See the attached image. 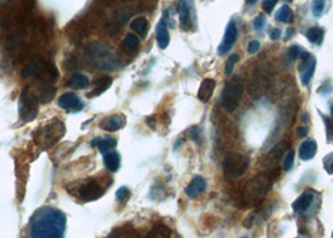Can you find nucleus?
Instances as JSON below:
<instances>
[{"instance_id": "5701e85b", "label": "nucleus", "mask_w": 333, "mask_h": 238, "mask_svg": "<svg viewBox=\"0 0 333 238\" xmlns=\"http://www.w3.org/2000/svg\"><path fill=\"white\" fill-rule=\"evenodd\" d=\"M104 164H105L106 170L109 172H117L119 170V166H121V155L117 152H113V151L105 153Z\"/></svg>"}, {"instance_id": "473e14b6", "label": "nucleus", "mask_w": 333, "mask_h": 238, "mask_svg": "<svg viewBox=\"0 0 333 238\" xmlns=\"http://www.w3.org/2000/svg\"><path fill=\"white\" fill-rule=\"evenodd\" d=\"M239 61V55L238 54H233L232 57L229 58L227 61V64H226V74L230 75L233 73V68H234V64Z\"/></svg>"}, {"instance_id": "bb28decb", "label": "nucleus", "mask_w": 333, "mask_h": 238, "mask_svg": "<svg viewBox=\"0 0 333 238\" xmlns=\"http://www.w3.org/2000/svg\"><path fill=\"white\" fill-rule=\"evenodd\" d=\"M274 18H276L277 22H279V23H285V24H291L293 21H294V15H293L292 9H291L288 5L281 6V9H278V12H277L276 15H274Z\"/></svg>"}, {"instance_id": "4be33fe9", "label": "nucleus", "mask_w": 333, "mask_h": 238, "mask_svg": "<svg viewBox=\"0 0 333 238\" xmlns=\"http://www.w3.org/2000/svg\"><path fill=\"white\" fill-rule=\"evenodd\" d=\"M113 79L110 77H102L98 78V81L95 82V88L93 89L92 93H88L86 97H97V95H101L105 92L106 89H109V87L112 86Z\"/></svg>"}, {"instance_id": "6ab92c4d", "label": "nucleus", "mask_w": 333, "mask_h": 238, "mask_svg": "<svg viewBox=\"0 0 333 238\" xmlns=\"http://www.w3.org/2000/svg\"><path fill=\"white\" fill-rule=\"evenodd\" d=\"M169 33H168V26H166V22L162 19L157 25V44H158L159 49H166L169 45Z\"/></svg>"}, {"instance_id": "c03bdc74", "label": "nucleus", "mask_w": 333, "mask_h": 238, "mask_svg": "<svg viewBox=\"0 0 333 238\" xmlns=\"http://www.w3.org/2000/svg\"><path fill=\"white\" fill-rule=\"evenodd\" d=\"M327 170H328V173H330V174H333V162H332V164L328 167Z\"/></svg>"}, {"instance_id": "423d86ee", "label": "nucleus", "mask_w": 333, "mask_h": 238, "mask_svg": "<svg viewBox=\"0 0 333 238\" xmlns=\"http://www.w3.org/2000/svg\"><path fill=\"white\" fill-rule=\"evenodd\" d=\"M248 166H250V159L247 155L241 153H229L224 158L223 172L228 178L236 179L246 173Z\"/></svg>"}, {"instance_id": "49530a36", "label": "nucleus", "mask_w": 333, "mask_h": 238, "mask_svg": "<svg viewBox=\"0 0 333 238\" xmlns=\"http://www.w3.org/2000/svg\"><path fill=\"white\" fill-rule=\"evenodd\" d=\"M332 238H333V232H332Z\"/></svg>"}, {"instance_id": "37998d69", "label": "nucleus", "mask_w": 333, "mask_h": 238, "mask_svg": "<svg viewBox=\"0 0 333 238\" xmlns=\"http://www.w3.org/2000/svg\"><path fill=\"white\" fill-rule=\"evenodd\" d=\"M258 0H246V3L248 4V5H253V4H256Z\"/></svg>"}, {"instance_id": "2f4dec72", "label": "nucleus", "mask_w": 333, "mask_h": 238, "mask_svg": "<svg viewBox=\"0 0 333 238\" xmlns=\"http://www.w3.org/2000/svg\"><path fill=\"white\" fill-rule=\"evenodd\" d=\"M293 166H294V151H290L288 154L286 155L285 161H283V170L286 172H290Z\"/></svg>"}, {"instance_id": "7c9ffc66", "label": "nucleus", "mask_w": 333, "mask_h": 238, "mask_svg": "<svg viewBox=\"0 0 333 238\" xmlns=\"http://www.w3.org/2000/svg\"><path fill=\"white\" fill-rule=\"evenodd\" d=\"M325 13V0H313L312 14L316 18H321Z\"/></svg>"}, {"instance_id": "ddd939ff", "label": "nucleus", "mask_w": 333, "mask_h": 238, "mask_svg": "<svg viewBox=\"0 0 333 238\" xmlns=\"http://www.w3.org/2000/svg\"><path fill=\"white\" fill-rule=\"evenodd\" d=\"M102 193L103 192H102L101 186H99L94 179L84 183L83 186L79 187V190H78V195H79V197H81L82 199H84V201H95L97 198L101 197Z\"/></svg>"}, {"instance_id": "9b49d317", "label": "nucleus", "mask_w": 333, "mask_h": 238, "mask_svg": "<svg viewBox=\"0 0 333 238\" xmlns=\"http://www.w3.org/2000/svg\"><path fill=\"white\" fill-rule=\"evenodd\" d=\"M288 150H290V143L287 141L279 142L267 153V155L264 158V166L270 167V168L276 167Z\"/></svg>"}, {"instance_id": "f8f14e48", "label": "nucleus", "mask_w": 333, "mask_h": 238, "mask_svg": "<svg viewBox=\"0 0 333 238\" xmlns=\"http://www.w3.org/2000/svg\"><path fill=\"white\" fill-rule=\"evenodd\" d=\"M316 192L313 191H306L303 195H299L296 201L292 203L293 211L297 213V215H305L308 212L312 204L314 203V199H316Z\"/></svg>"}, {"instance_id": "f704fd0d", "label": "nucleus", "mask_w": 333, "mask_h": 238, "mask_svg": "<svg viewBox=\"0 0 333 238\" xmlns=\"http://www.w3.org/2000/svg\"><path fill=\"white\" fill-rule=\"evenodd\" d=\"M303 52H305V50H303L301 46L293 45V46H291L290 50H288V55H290L291 59H293V61H294V59H297L298 57H301L302 53Z\"/></svg>"}, {"instance_id": "c756f323", "label": "nucleus", "mask_w": 333, "mask_h": 238, "mask_svg": "<svg viewBox=\"0 0 333 238\" xmlns=\"http://www.w3.org/2000/svg\"><path fill=\"white\" fill-rule=\"evenodd\" d=\"M41 72H42V65H39V64H30V65H28L26 68L23 69V72H21V77L26 79V78H29V77H33V75H38Z\"/></svg>"}, {"instance_id": "412c9836", "label": "nucleus", "mask_w": 333, "mask_h": 238, "mask_svg": "<svg viewBox=\"0 0 333 238\" xmlns=\"http://www.w3.org/2000/svg\"><path fill=\"white\" fill-rule=\"evenodd\" d=\"M92 146H97L101 153H108L115 148L117 146V141L114 138H94V141L92 142Z\"/></svg>"}, {"instance_id": "a18cd8bd", "label": "nucleus", "mask_w": 333, "mask_h": 238, "mask_svg": "<svg viewBox=\"0 0 333 238\" xmlns=\"http://www.w3.org/2000/svg\"><path fill=\"white\" fill-rule=\"evenodd\" d=\"M331 117H332V119H333V104L331 106Z\"/></svg>"}, {"instance_id": "dca6fc26", "label": "nucleus", "mask_w": 333, "mask_h": 238, "mask_svg": "<svg viewBox=\"0 0 333 238\" xmlns=\"http://www.w3.org/2000/svg\"><path fill=\"white\" fill-rule=\"evenodd\" d=\"M125 123V117L123 114H114L112 117L106 118L105 121L101 124V128L104 130H108V132H115V130L124 128Z\"/></svg>"}, {"instance_id": "f3484780", "label": "nucleus", "mask_w": 333, "mask_h": 238, "mask_svg": "<svg viewBox=\"0 0 333 238\" xmlns=\"http://www.w3.org/2000/svg\"><path fill=\"white\" fill-rule=\"evenodd\" d=\"M214 88H215L214 79H212V78H207V79H204V81L202 82L201 87H199V90H198L199 99H201L202 102H204V103H207L210 98H212L213 92H214Z\"/></svg>"}, {"instance_id": "0eeeda50", "label": "nucleus", "mask_w": 333, "mask_h": 238, "mask_svg": "<svg viewBox=\"0 0 333 238\" xmlns=\"http://www.w3.org/2000/svg\"><path fill=\"white\" fill-rule=\"evenodd\" d=\"M19 114L25 122L34 121L38 115V101L34 93L25 89L19 99Z\"/></svg>"}, {"instance_id": "9d476101", "label": "nucleus", "mask_w": 333, "mask_h": 238, "mask_svg": "<svg viewBox=\"0 0 333 238\" xmlns=\"http://www.w3.org/2000/svg\"><path fill=\"white\" fill-rule=\"evenodd\" d=\"M194 8V1L193 0H179L178 1V14L181 26L183 30H189L193 25L192 12Z\"/></svg>"}, {"instance_id": "1a4fd4ad", "label": "nucleus", "mask_w": 333, "mask_h": 238, "mask_svg": "<svg viewBox=\"0 0 333 238\" xmlns=\"http://www.w3.org/2000/svg\"><path fill=\"white\" fill-rule=\"evenodd\" d=\"M302 64L299 66L301 69V83L305 87L310 84L313 74H314V69H316V59L314 57L307 52H303L301 55Z\"/></svg>"}, {"instance_id": "58836bf2", "label": "nucleus", "mask_w": 333, "mask_h": 238, "mask_svg": "<svg viewBox=\"0 0 333 238\" xmlns=\"http://www.w3.org/2000/svg\"><path fill=\"white\" fill-rule=\"evenodd\" d=\"M266 25V18L263 15H258V17L253 21V26L257 29V30H262Z\"/></svg>"}, {"instance_id": "39448f33", "label": "nucleus", "mask_w": 333, "mask_h": 238, "mask_svg": "<svg viewBox=\"0 0 333 238\" xmlns=\"http://www.w3.org/2000/svg\"><path fill=\"white\" fill-rule=\"evenodd\" d=\"M64 133H65L64 124L59 121H54L49 123L48 126L41 128V130H38L34 133V139L39 146L48 148V147L57 143L63 137Z\"/></svg>"}, {"instance_id": "de8ad7c7", "label": "nucleus", "mask_w": 333, "mask_h": 238, "mask_svg": "<svg viewBox=\"0 0 333 238\" xmlns=\"http://www.w3.org/2000/svg\"><path fill=\"white\" fill-rule=\"evenodd\" d=\"M243 238H248V237H243Z\"/></svg>"}, {"instance_id": "72a5a7b5", "label": "nucleus", "mask_w": 333, "mask_h": 238, "mask_svg": "<svg viewBox=\"0 0 333 238\" xmlns=\"http://www.w3.org/2000/svg\"><path fill=\"white\" fill-rule=\"evenodd\" d=\"M189 133H190V138H192V141L199 146V144L202 143V134H201V130H199V127H193Z\"/></svg>"}, {"instance_id": "c9c22d12", "label": "nucleus", "mask_w": 333, "mask_h": 238, "mask_svg": "<svg viewBox=\"0 0 333 238\" xmlns=\"http://www.w3.org/2000/svg\"><path fill=\"white\" fill-rule=\"evenodd\" d=\"M129 195H130V192L126 187H121V188L117 191V198H118V201H121V202H125L126 199L129 198Z\"/></svg>"}, {"instance_id": "4468645a", "label": "nucleus", "mask_w": 333, "mask_h": 238, "mask_svg": "<svg viewBox=\"0 0 333 238\" xmlns=\"http://www.w3.org/2000/svg\"><path fill=\"white\" fill-rule=\"evenodd\" d=\"M58 106L65 110H72V112H78L83 109V103L74 93H64L63 95H61L58 99Z\"/></svg>"}, {"instance_id": "7ed1b4c3", "label": "nucleus", "mask_w": 333, "mask_h": 238, "mask_svg": "<svg viewBox=\"0 0 333 238\" xmlns=\"http://www.w3.org/2000/svg\"><path fill=\"white\" fill-rule=\"evenodd\" d=\"M272 177L268 173H262L252 178L243 191V201L247 206H257L270 192Z\"/></svg>"}, {"instance_id": "e433bc0d", "label": "nucleus", "mask_w": 333, "mask_h": 238, "mask_svg": "<svg viewBox=\"0 0 333 238\" xmlns=\"http://www.w3.org/2000/svg\"><path fill=\"white\" fill-rule=\"evenodd\" d=\"M277 3H278V0H263L262 8L264 9V12L270 14V13H272L273 8L277 5Z\"/></svg>"}, {"instance_id": "aec40b11", "label": "nucleus", "mask_w": 333, "mask_h": 238, "mask_svg": "<svg viewBox=\"0 0 333 238\" xmlns=\"http://www.w3.org/2000/svg\"><path fill=\"white\" fill-rule=\"evenodd\" d=\"M55 93H57L55 88L49 86H43L37 89L34 95L37 98L38 103H48V102L53 101V98L55 97Z\"/></svg>"}, {"instance_id": "2eb2a0df", "label": "nucleus", "mask_w": 333, "mask_h": 238, "mask_svg": "<svg viewBox=\"0 0 333 238\" xmlns=\"http://www.w3.org/2000/svg\"><path fill=\"white\" fill-rule=\"evenodd\" d=\"M206 187H207V182L201 175H197L192 179V182L189 183V186L186 188V195L190 198V199H194V198L198 197L201 193H203L206 191Z\"/></svg>"}, {"instance_id": "4c0bfd02", "label": "nucleus", "mask_w": 333, "mask_h": 238, "mask_svg": "<svg viewBox=\"0 0 333 238\" xmlns=\"http://www.w3.org/2000/svg\"><path fill=\"white\" fill-rule=\"evenodd\" d=\"M323 122H325L326 124V133H327V138H328V142H333V123H331L330 121H328V118L325 117L323 115Z\"/></svg>"}, {"instance_id": "ea45409f", "label": "nucleus", "mask_w": 333, "mask_h": 238, "mask_svg": "<svg viewBox=\"0 0 333 238\" xmlns=\"http://www.w3.org/2000/svg\"><path fill=\"white\" fill-rule=\"evenodd\" d=\"M259 49H261V43H259L258 41H252L250 43V45H248V52H250V54H256Z\"/></svg>"}, {"instance_id": "f03ea898", "label": "nucleus", "mask_w": 333, "mask_h": 238, "mask_svg": "<svg viewBox=\"0 0 333 238\" xmlns=\"http://www.w3.org/2000/svg\"><path fill=\"white\" fill-rule=\"evenodd\" d=\"M84 57L88 64L98 70H114L121 64L115 49L102 42L90 43L85 48Z\"/></svg>"}, {"instance_id": "20e7f679", "label": "nucleus", "mask_w": 333, "mask_h": 238, "mask_svg": "<svg viewBox=\"0 0 333 238\" xmlns=\"http://www.w3.org/2000/svg\"><path fill=\"white\" fill-rule=\"evenodd\" d=\"M243 90L244 87L241 77L236 75V77L230 78L229 81L226 83V86H224L221 94V104L224 110L234 112L238 108L239 103H241L242 95H243Z\"/></svg>"}, {"instance_id": "a19ab883", "label": "nucleus", "mask_w": 333, "mask_h": 238, "mask_svg": "<svg viewBox=\"0 0 333 238\" xmlns=\"http://www.w3.org/2000/svg\"><path fill=\"white\" fill-rule=\"evenodd\" d=\"M281 35H282V30L278 28H274L272 32L270 33V37L272 41H278L279 38H281Z\"/></svg>"}, {"instance_id": "6e6552de", "label": "nucleus", "mask_w": 333, "mask_h": 238, "mask_svg": "<svg viewBox=\"0 0 333 238\" xmlns=\"http://www.w3.org/2000/svg\"><path fill=\"white\" fill-rule=\"evenodd\" d=\"M237 37H238V29L234 22H229L226 28V33L223 35V39H222V43L218 46V54L219 55H226L229 52L232 46L234 45L237 41Z\"/></svg>"}, {"instance_id": "393cba45", "label": "nucleus", "mask_w": 333, "mask_h": 238, "mask_svg": "<svg viewBox=\"0 0 333 238\" xmlns=\"http://www.w3.org/2000/svg\"><path fill=\"white\" fill-rule=\"evenodd\" d=\"M306 38H307L310 43L321 45L322 42H323V38H325V30H323V28H319V26H312L306 33Z\"/></svg>"}, {"instance_id": "c85d7f7f", "label": "nucleus", "mask_w": 333, "mask_h": 238, "mask_svg": "<svg viewBox=\"0 0 333 238\" xmlns=\"http://www.w3.org/2000/svg\"><path fill=\"white\" fill-rule=\"evenodd\" d=\"M139 43H141V42H139V38L135 34H132V33L126 34L123 41L124 48L126 49H137L139 46Z\"/></svg>"}, {"instance_id": "cd10ccee", "label": "nucleus", "mask_w": 333, "mask_h": 238, "mask_svg": "<svg viewBox=\"0 0 333 238\" xmlns=\"http://www.w3.org/2000/svg\"><path fill=\"white\" fill-rule=\"evenodd\" d=\"M146 238H172V232L166 226L159 224L150 231Z\"/></svg>"}, {"instance_id": "a878e982", "label": "nucleus", "mask_w": 333, "mask_h": 238, "mask_svg": "<svg viewBox=\"0 0 333 238\" xmlns=\"http://www.w3.org/2000/svg\"><path fill=\"white\" fill-rule=\"evenodd\" d=\"M68 86L75 89H85L89 87V79H88L86 75L82 74V73H75V74L70 77Z\"/></svg>"}, {"instance_id": "f257e3e1", "label": "nucleus", "mask_w": 333, "mask_h": 238, "mask_svg": "<svg viewBox=\"0 0 333 238\" xmlns=\"http://www.w3.org/2000/svg\"><path fill=\"white\" fill-rule=\"evenodd\" d=\"M66 217L57 208H42L30 224V238H64Z\"/></svg>"}, {"instance_id": "79ce46f5", "label": "nucleus", "mask_w": 333, "mask_h": 238, "mask_svg": "<svg viewBox=\"0 0 333 238\" xmlns=\"http://www.w3.org/2000/svg\"><path fill=\"white\" fill-rule=\"evenodd\" d=\"M307 133H308V130L306 128V127H299V128H297V135H298L299 138L306 137Z\"/></svg>"}, {"instance_id": "b1692460", "label": "nucleus", "mask_w": 333, "mask_h": 238, "mask_svg": "<svg viewBox=\"0 0 333 238\" xmlns=\"http://www.w3.org/2000/svg\"><path fill=\"white\" fill-rule=\"evenodd\" d=\"M130 28L134 30L135 33H138L139 37L146 38V33H148V29H149V24H148V21L146 18L143 17H138L133 19L132 23H130Z\"/></svg>"}, {"instance_id": "a211bd4d", "label": "nucleus", "mask_w": 333, "mask_h": 238, "mask_svg": "<svg viewBox=\"0 0 333 238\" xmlns=\"http://www.w3.org/2000/svg\"><path fill=\"white\" fill-rule=\"evenodd\" d=\"M317 154V143L313 139H307L299 146V157L302 161H310Z\"/></svg>"}]
</instances>
